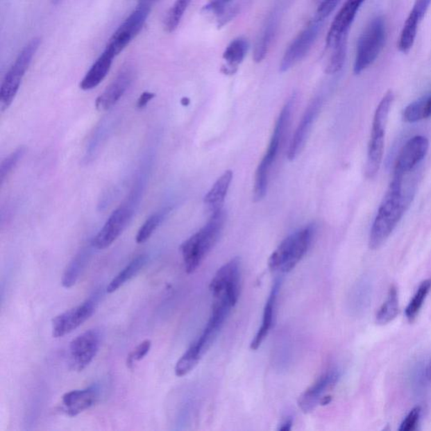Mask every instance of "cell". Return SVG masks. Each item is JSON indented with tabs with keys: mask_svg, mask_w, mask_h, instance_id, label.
Returning <instances> with one entry per match:
<instances>
[{
	"mask_svg": "<svg viewBox=\"0 0 431 431\" xmlns=\"http://www.w3.org/2000/svg\"><path fill=\"white\" fill-rule=\"evenodd\" d=\"M403 178L393 176L389 191L379 207L370 231L369 246L371 250H378L385 244L412 200L411 195L403 192Z\"/></svg>",
	"mask_w": 431,
	"mask_h": 431,
	"instance_id": "6da1fadb",
	"label": "cell"
},
{
	"mask_svg": "<svg viewBox=\"0 0 431 431\" xmlns=\"http://www.w3.org/2000/svg\"><path fill=\"white\" fill-rule=\"evenodd\" d=\"M232 307H233L231 304L224 300L213 301L211 316L203 333L192 344L176 363L175 373L177 377H184L195 369L215 341Z\"/></svg>",
	"mask_w": 431,
	"mask_h": 431,
	"instance_id": "7a4b0ae2",
	"label": "cell"
},
{
	"mask_svg": "<svg viewBox=\"0 0 431 431\" xmlns=\"http://www.w3.org/2000/svg\"><path fill=\"white\" fill-rule=\"evenodd\" d=\"M225 221L226 214L223 209L212 212L208 223L181 244L180 251L187 274L195 272L214 247L223 231Z\"/></svg>",
	"mask_w": 431,
	"mask_h": 431,
	"instance_id": "3957f363",
	"label": "cell"
},
{
	"mask_svg": "<svg viewBox=\"0 0 431 431\" xmlns=\"http://www.w3.org/2000/svg\"><path fill=\"white\" fill-rule=\"evenodd\" d=\"M314 233V225L310 224L285 239L269 258L270 270L278 273L294 270L310 250Z\"/></svg>",
	"mask_w": 431,
	"mask_h": 431,
	"instance_id": "277c9868",
	"label": "cell"
},
{
	"mask_svg": "<svg viewBox=\"0 0 431 431\" xmlns=\"http://www.w3.org/2000/svg\"><path fill=\"white\" fill-rule=\"evenodd\" d=\"M294 100L295 96L291 97L280 112L274 130H273L267 151L256 169L254 185V201L255 203L262 201L267 195L269 175H270L271 166L274 164L276 158L278 156L285 130H286L288 121L290 120Z\"/></svg>",
	"mask_w": 431,
	"mask_h": 431,
	"instance_id": "5b68a950",
	"label": "cell"
},
{
	"mask_svg": "<svg viewBox=\"0 0 431 431\" xmlns=\"http://www.w3.org/2000/svg\"><path fill=\"white\" fill-rule=\"evenodd\" d=\"M394 99L393 91H387L375 109L373 126H371L369 151H367L366 168V175L370 179L377 176L381 167L383 152H384L387 124Z\"/></svg>",
	"mask_w": 431,
	"mask_h": 431,
	"instance_id": "8992f818",
	"label": "cell"
},
{
	"mask_svg": "<svg viewBox=\"0 0 431 431\" xmlns=\"http://www.w3.org/2000/svg\"><path fill=\"white\" fill-rule=\"evenodd\" d=\"M384 19L375 17L359 38L354 63V73L359 74L373 65L381 53L386 41Z\"/></svg>",
	"mask_w": 431,
	"mask_h": 431,
	"instance_id": "52a82bcc",
	"label": "cell"
},
{
	"mask_svg": "<svg viewBox=\"0 0 431 431\" xmlns=\"http://www.w3.org/2000/svg\"><path fill=\"white\" fill-rule=\"evenodd\" d=\"M40 43V38H33L27 43L3 78L1 88H0V104H1L2 110H6L13 102L21 86L22 78L28 70Z\"/></svg>",
	"mask_w": 431,
	"mask_h": 431,
	"instance_id": "ba28073f",
	"label": "cell"
},
{
	"mask_svg": "<svg viewBox=\"0 0 431 431\" xmlns=\"http://www.w3.org/2000/svg\"><path fill=\"white\" fill-rule=\"evenodd\" d=\"M241 261L239 257L232 259L217 271L210 283L213 298L223 299L233 307L240 294Z\"/></svg>",
	"mask_w": 431,
	"mask_h": 431,
	"instance_id": "9c48e42d",
	"label": "cell"
},
{
	"mask_svg": "<svg viewBox=\"0 0 431 431\" xmlns=\"http://www.w3.org/2000/svg\"><path fill=\"white\" fill-rule=\"evenodd\" d=\"M154 1L155 0H140L136 9L130 14L110 39L106 47L112 50L116 56L140 33L152 10Z\"/></svg>",
	"mask_w": 431,
	"mask_h": 431,
	"instance_id": "30bf717a",
	"label": "cell"
},
{
	"mask_svg": "<svg viewBox=\"0 0 431 431\" xmlns=\"http://www.w3.org/2000/svg\"><path fill=\"white\" fill-rule=\"evenodd\" d=\"M101 347V335L90 330L73 339L69 346V365L76 371H82L92 362Z\"/></svg>",
	"mask_w": 431,
	"mask_h": 431,
	"instance_id": "8fae6325",
	"label": "cell"
},
{
	"mask_svg": "<svg viewBox=\"0 0 431 431\" xmlns=\"http://www.w3.org/2000/svg\"><path fill=\"white\" fill-rule=\"evenodd\" d=\"M133 210L128 205H122L112 212L104 226L92 241V246L97 250H105L124 233L132 219Z\"/></svg>",
	"mask_w": 431,
	"mask_h": 431,
	"instance_id": "7c38bea8",
	"label": "cell"
},
{
	"mask_svg": "<svg viewBox=\"0 0 431 431\" xmlns=\"http://www.w3.org/2000/svg\"><path fill=\"white\" fill-rule=\"evenodd\" d=\"M429 150V140L424 136H414L399 152L394 165V176L405 177L425 159Z\"/></svg>",
	"mask_w": 431,
	"mask_h": 431,
	"instance_id": "4fadbf2b",
	"label": "cell"
},
{
	"mask_svg": "<svg viewBox=\"0 0 431 431\" xmlns=\"http://www.w3.org/2000/svg\"><path fill=\"white\" fill-rule=\"evenodd\" d=\"M365 0H346L331 24L326 37V49L347 42L352 23Z\"/></svg>",
	"mask_w": 431,
	"mask_h": 431,
	"instance_id": "5bb4252c",
	"label": "cell"
},
{
	"mask_svg": "<svg viewBox=\"0 0 431 431\" xmlns=\"http://www.w3.org/2000/svg\"><path fill=\"white\" fill-rule=\"evenodd\" d=\"M96 304L92 300H88L81 305L58 315L51 322L53 337L62 338L72 333L92 316Z\"/></svg>",
	"mask_w": 431,
	"mask_h": 431,
	"instance_id": "9a60e30c",
	"label": "cell"
},
{
	"mask_svg": "<svg viewBox=\"0 0 431 431\" xmlns=\"http://www.w3.org/2000/svg\"><path fill=\"white\" fill-rule=\"evenodd\" d=\"M321 23L312 22L291 43L280 62V69L282 72H287L306 56L318 37Z\"/></svg>",
	"mask_w": 431,
	"mask_h": 431,
	"instance_id": "2e32d148",
	"label": "cell"
},
{
	"mask_svg": "<svg viewBox=\"0 0 431 431\" xmlns=\"http://www.w3.org/2000/svg\"><path fill=\"white\" fill-rule=\"evenodd\" d=\"M339 371L338 370L328 371L319 378L314 384L308 387L298 398V406L304 413H310L314 410L323 398L328 390L336 385L338 382Z\"/></svg>",
	"mask_w": 431,
	"mask_h": 431,
	"instance_id": "e0dca14e",
	"label": "cell"
},
{
	"mask_svg": "<svg viewBox=\"0 0 431 431\" xmlns=\"http://www.w3.org/2000/svg\"><path fill=\"white\" fill-rule=\"evenodd\" d=\"M133 75L132 67L128 65L124 67L104 92L97 98L96 101V109L100 112H105V110L112 108L124 96L126 91L132 84Z\"/></svg>",
	"mask_w": 431,
	"mask_h": 431,
	"instance_id": "ac0fdd59",
	"label": "cell"
},
{
	"mask_svg": "<svg viewBox=\"0 0 431 431\" xmlns=\"http://www.w3.org/2000/svg\"><path fill=\"white\" fill-rule=\"evenodd\" d=\"M321 105L322 100L320 97L315 98L308 105L291 141L289 149H288V160H294L301 153Z\"/></svg>",
	"mask_w": 431,
	"mask_h": 431,
	"instance_id": "d6986e66",
	"label": "cell"
},
{
	"mask_svg": "<svg viewBox=\"0 0 431 431\" xmlns=\"http://www.w3.org/2000/svg\"><path fill=\"white\" fill-rule=\"evenodd\" d=\"M98 397L99 389L96 386L68 391L62 397V412L69 417L77 416L93 407Z\"/></svg>",
	"mask_w": 431,
	"mask_h": 431,
	"instance_id": "ffe728a7",
	"label": "cell"
},
{
	"mask_svg": "<svg viewBox=\"0 0 431 431\" xmlns=\"http://www.w3.org/2000/svg\"><path fill=\"white\" fill-rule=\"evenodd\" d=\"M280 287V280H276L274 285H273L271 294L268 296L266 306H264L262 322H261L260 329L257 331L255 338L253 339L251 344V348L253 350L259 349L272 329L273 323H274L276 300H278Z\"/></svg>",
	"mask_w": 431,
	"mask_h": 431,
	"instance_id": "44dd1931",
	"label": "cell"
},
{
	"mask_svg": "<svg viewBox=\"0 0 431 431\" xmlns=\"http://www.w3.org/2000/svg\"><path fill=\"white\" fill-rule=\"evenodd\" d=\"M115 57L117 56L113 51L105 47V51L91 66L88 73L81 82V89L85 91L90 90L100 85L108 74Z\"/></svg>",
	"mask_w": 431,
	"mask_h": 431,
	"instance_id": "7402d4cb",
	"label": "cell"
},
{
	"mask_svg": "<svg viewBox=\"0 0 431 431\" xmlns=\"http://www.w3.org/2000/svg\"><path fill=\"white\" fill-rule=\"evenodd\" d=\"M233 174L232 171H225L212 185L210 191L204 197V203L211 212L223 209L225 198L230 187Z\"/></svg>",
	"mask_w": 431,
	"mask_h": 431,
	"instance_id": "603a6c76",
	"label": "cell"
},
{
	"mask_svg": "<svg viewBox=\"0 0 431 431\" xmlns=\"http://www.w3.org/2000/svg\"><path fill=\"white\" fill-rule=\"evenodd\" d=\"M278 13L274 12V14L269 18L266 26H264L259 38L257 39L254 50V60L256 62H260L266 58L271 43L274 40L276 31H278Z\"/></svg>",
	"mask_w": 431,
	"mask_h": 431,
	"instance_id": "cb8c5ba5",
	"label": "cell"
},
{
	"mask_svg": "<svg viewBox=\"0 0 431 431\" xmlns=\"http://www.w3.org/2000/svg\"><path fill=\"white\" fill-rule=\"evenodd\" d=\"M248 49L246 39L239 37L230 42L225 49L223 58L226 65L223 68L224 74H233L236 72L238 66L244 61Z\"/></svg>",
	"mask_w": 431,
	"mask_h": 431,
	"instance_id": "d4e9b609",
	"label": "cell"
},
{
	"mask_svg": "<svg viewBox=\"0 0 431 431\" xmlns=\"http://www.w3.org/2000/svg\"><path fill=\"white\" fill-rule=\"evenodd\" d=\"M424 15L416 7H413V10H411L403 25L400 38H399L398 49L402 53H409L412 49L415 38H416L419 25Z\"/></svg>",
	"mask_w": 431,
	"mask_h": 431,
	"instance_id": "484cf974",
	"label": "cell"
},
{
	"mask_svg": "<svg viewBox=\"0 0 431 431\" xmlns=\"http://www.w3.org/2000/svg\"><path fill=\"white\" fill-rule=\"evenodd\" d=\"M146 262H147V256L144 255H138L135 259L130 261L128 266L122 269L110 282L108 288H106L108 294H113L122 286H124L126 282L138 274V272L145 266Z\"/></svg>",
	"mask_w": 431,
	"mask_h": 431,
	"instance_id": "4316f807",
	"label": "cell"
},
{
	"mask_svg": "<svg viewBox=\"0 0 431 431\" xmlns=\"http://www.w3.org/2000/svg\"><path fill=\"white\" fill-rule=\"evenodd\" d=\"M233 0H208L207 5L203 8L205 14L212 15L217 18L219 27L226 25L228 22L235 17L238 9L232 7Z\"/></svg>",
	"mask_w": 431,
	"mask_h": 431,
	"instance_id": "83f0119b",
	"label": "cell"
},
{
	"mask_svg": "<svg viewBox=\"0 0 431 431\" xmlns=\"http://www.w3.org/2000/svg\"><path fill=\"white\" fill-rule=\"evenodd\" d=\"M399 312L398 291L397 287L391 286L387 294L386 301L375 316V322L379 326H386L396 319Z\"/></svg>",
	"mask_w": 431,
	"mask_h": 431,
	"instance_id": "f1b7e54d",
	"label": "cell"
},
{
	"mask_svg": "<svg viewBox=\"0 0 431 431\" xmlns=\"http://www.w3.org/2000/svg\"><path fill=\"white\" fill-rule=\"evenodd\" d=\"M431 289V279L424 280L415 292L413 298L407 306L405 310L406 318L409 322H413L420 312L423 304H424L427 295Z\"/></svg>",
	"mask_w": 431,
	"mask_h": 431,
	"instance_id": "f546056e",
	"label": "cell"
},
{
	"mask_svg": "<svg viewBox=\"0 0 431 431\" xmlns=\"http://www.w3.org/2000/svg\"><path fill=\"white\" fill-rule=\"evenodd\" d=\"M87 256H88V253L83 251L71 261L69 267H67L65 271V274L62 276V285L63 287L70 288L76 284L83 268H84L86 263Z\"/></svg>",
	"mask_w": 431,
	"mask_h": 431,
	"instance_id": "4dcf8cb0",
	"label": "cell"
},
{
	"mask_svg": "<svg viewBox=\"0 0 431 431\" xmlns=\"http://www.w3.org/2000/svg\"><path fill=\"white\" fill-rule=\"evenodd\" d=\"M329 51L326 72L328 74L338 73L345 65L347 51V42L341 43L327 49Z\"/></svg>",
	"mask_w": 431,
	"mask_h": 431,
	"instance_id": "1f68e13d",
	"label": "cell"
},
{
	"mask_svg": "<svg viewBox=\"0 0 431 431\" xmlns=\"http://www.w3.org/2000/svg\"><path fill=\"white\" fill-rule=\"evenodd\" d=\"M191 3L192 0H176L165 17L164 28L167 33H171L177 29Z\"/></svg>",
	"mask_w": 431,
	"mask_h": 431,
	"instance_id": "d6a6232c",
	"label": "cell"
},
{
	"mask_svg": "<svg viewBox=\"0 0 431 431\" xmlns=\"http://www.w3.org/2000/svg\"><path fill=\"white\" fill-rule=\"evenodd\" d=\"M168 212V210H163L153 213V215L150 216L145 221V223L142 225L140 230H138L136 236V242L137 244H144L146 241H148L150 237L153 235V233L156 231V229L160 227L162 221L164 220Z\"/></svg>",
	"mask_w": 431,
	"mask_h": 431,
	"instance_id": "836d02e7",
	"label": "cell"
},
{
	"mask_svg": "<svg viewBox=\"0 0 431 431\" xmlns=\"http://www.w3.org/2000/svg\"><path fill=\"white\" fill-rule=\"evenodd\" d=\"M25 152V148H19L2 161L1 165H0V184L3 185V182L9 177L12 171H13V169L17 167Z\"/></svg>",
	"mask_w": 431,
	"mask_h": 431,
	"instance_id": "e575fe53",
	"label": "cell"
},
{
	"mask_svg": "<svg viewBox=\"0 0 431 431\" xmlns=\"http://www.w3.org/2000/svg\"><path fill=\"white\" fill-rule=\"evenodd\" d=\"M425 97L411 103L403 112V119L408 124H415L425 119Z\"/></svg>",
	"mask_w": 431,
	"mask_h": 431,
	"instance_id": "d590c367",
	"label": "cell"
},
{
	"mask_svg": "<svg viewBox=\"0 0 431 431\" xmlns=\"http://www.w3.org/2000/svg\"><path fill=\"white\" fill-rule=\"evenodd\" d=\"M152 342L150 339H145V341L140 343L135 349L130 351L128 354V358H126V366L129 369H133L135 364L137 362L142 361L149 354Z\"/></svg>",
	"mask_w": 431,
	"mask_h": 431,
	"instance_id": "8d00e7d4",
	"label": "cell"
},
{
	"mask_svg": "<svg viewBox=\"0 0 431 431\" xmlns=\"http://www.w3.org/2000/svg\"><path fill=\"white\" fill-rule=\"evenodd\" d=\"M341 0H314L317 10L314 17V22H323L339 5Z\"/></svg>",
	"mask_w": 431,
	"mask_h": 431,
	"instance_id": "74e56055",
	"label": "cell"
},
{
	"mask_svg": "<svg viewBox=\"0 0 431 431\" xmlns=\"http://www.w3.org/2000/svg\"><path fill=\"white\" fill-rule=\"evenodd\" d=\"M421 415V407H414L413 409L409 411L407 414L405 420L403 421L399 430L400 431H413L417 429L419 421H420Z\"/></svg>",
	"mask_w": 431,
	"mask_h": 431,
	"instance_id": "f35d334b",
	"label": "cell"
},
{
	"mask_svg": "<svg viewBox=\"0 0 431 431\" xmlns=\"http://www.w3.org/2000/svg\"><path fill=\"white\" fill-rule=\"evenodd\" d=\"M154 97H155V94L151 92H148V91H146V92L142 93L140 99H138V101L137 103V108H140V109L144 108L145 106L149 104V102L150 101H152Z\"/></svg>",
	"mask_w": 431,
	"mask_h": 431,
	"instance_id": "ab89813d",
	"label": "cell"
},
{
	"mask_svg": "<svg viewBox=\"0 0 431 431\" xmlns=\"http://www.w3.org/2000/svg\"><path fill=\"white\" fill-rule=\"evenodd\" d=\"M431 117V94L425 97V119H428Z\"/></svg>",
	"mask_w": 431,
	"mask_h": 431,
	"instance_id": "60d3db41",
	"label": "cell"
},
{
	"mask_svg": "<svg viewBox=\"0 0 431 431\" xmlns=\"http://www.w3.org/2000/svg\"><path fill=\"white\" fill-rule=\"evenodd\" d=\"M292 426V420L291 419H287L286 421L280 424V427H279L280 430L282 431H288L291 430Z\"/></svg>",
	"mask_w": 431,
	"mask_h": 431,
	"instance_id": "b9f144b4",
	"label": "cell"
},
{
	"mask_svg": "<svg viewBox=\"0 0 431 431\" xmlns=\"http://www.w3.org/2000/svg\"><path fill=\"white\" fill-rule=\"evenodd\" d=\"M425 375L426 378L431 382V357L429 359L428 362L425 367Z\"/></svg>",
	"mask_w": 431,
	"mask_h": 431,
	"instance_id": "7bdbcfd3",
	"label": "cell"
},
{
	"mask_svg": "<svg viewBox=\"0 0 431 431\" xmlns=\"http://www.w3.org/2000/svg\"><path fill=\"white\" fill-rule=\"evenodd\" d=\"M51 1L53 3V5L58 6L62 1V0H51Z\"/></svg>",
	"mask_w": 431,
	"mask_h": 431,
	"instance_id": "ee69618b",
	"label": "cell"
}]
</instances>
